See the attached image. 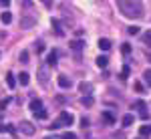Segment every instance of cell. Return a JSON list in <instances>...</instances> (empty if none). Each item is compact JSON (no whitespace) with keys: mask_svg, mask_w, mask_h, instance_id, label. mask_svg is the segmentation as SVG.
I'll list each match as a JSON object with an SVG mask.
<instances>
[{"mask_svg":"<svg viewBox=\"0 0 151 139\" xmlns=\"http://www.w3.org/2000/svg\"><path fill=\"white\" fill-rule=\"evenodd\" d=\"M6 85H8L10 89H14V87H16V79H14V75H12V73H8V75H6Z\"/></svg>","mask_w":151,"mask_h":139,"instance_id":"15","label":"cell"},{"mask_svg":"<svg viewBox=\"0 0 151 139\" xmlns=\"http://www.w3.org/2000/svg\"><path fill=\"white\" fill-rule=\"evenodd\" d=\"M135 91H143V85H141V83H135Z\"/></svg>","mask_w":151,"mask_h":139,"instance_id":"33","label":"cell"},{"mask_svg":"<svg viewBox=\"0 0 151 139\" xmlns=\"http://www.w3.org/2000/svg\"><path fill=\"white\" fill-rule=\"evenodd\" d=\"M35 117H36V119H47V111L40 109V111H36V113H35Z\"/></svg>","mask_w":151,"mask_h":139,"instance_id":"25","label":"cell"},{"mask_svg":"<svg viewBox=\"0 0 151 139\" xmlns=\"http://www.w3.org/2000/svg\"><path fill=\"white\" fill-rule=\"evenodd\" d=\"M143 42H145L147 46H151V30H149V32H145V35H143Z\"/></svg>","mask_w":151,"mask_h":139,"instance_id":"24","label":"cell"},{"mask_svg":"<svg viewBox=\"0 0 151 139\" xmlns=\"http://www.w3.org/2000/svg\"><path fill=\"white\" fill-rule=\"evenodd\" d=\"M60 139H77V135H75V133H70V131H67V133H63V135H60Z\"/></svg>","mask_w":151,"mask_h":139,"instance_id":"26","label":"cell"},{"mask_svg":"<svg viewBox=\"0 0 151 139\" xmlns=\"http://www.w3.org/2000/svg\"><path fill=\"white\" fill-rule=\"evenodd\" d=\"M20 63H28V50H22L20 53Z\"/></svg>","mask_w":151,"mask_h":139,"instance_id":"29","label":"cell"},{"mask_svg":"<svg viewBox=\"0 0 151 139\" xmlns=\"http://www.w3.org/2000/svg\"><path fill=\"white\" fill-rule=\"evenodd\" d=\"M121 53H123V55H129V53H131V45H127V42H125V45L121 46Z\"/></svg>","mask_w":151,"mask_h":139,"instance_id":"27","label":"cell"},{"mask_svg":"<svg viewBox=\"0 0 151 139\" xmlns=\"http://www.w3.org/2000/svg\"><path fill=\"white\" fill-rule=\"evenodd\" d=\"M127 32H129V35H139V26H129Z\"/></svg>","mask_w":151,"mask_h":139,"instance_id":"28","label":"cell"},{"mask_svg":"<svg viewBox=\"0 0 151 139\" xmlns=\"http://www.w3.org/2000/svg\"><path fill=\"white\" fill-rule=\"evenodd\" d=\"M4 129H6V125H4V127H2V125H0V133H2V131H4Z\"/></svg>","mask_w":151,"mask_h":139,"instance_id":"36","label":"cell"},{"mask_svg":"<svg viewBox=\"0 0 151 139\" xmlns=\"http://www.w3.org/2000/svg\"><path fill=\"white\" fill-rule=\"evenodd\" d=\"M18 129H20V133H24V135H32V133L36 131V127L30 123V121H20Z\"/></svg>","mask_w":151,"mask_h":139,"instance_id":"2","label":"cell"},{"mask_svg":"<svg viewBox=\"0 0 151 139\" xmlns=\"http://www.w3.org/2000/svg\"><path fill=\"white\" fill-rule=\"evenodd\" d=\"M52 28H55V32H57L58 36L65 35V30H63V26H60V22H58L57 18H52Z\"/></svg>","mask_w":151,"mask_h":139,"instance_id":"10","label":"cell"},{"mask_svg":"<svg viewBox=\"0 0 151 139\" xmlns=\"http://www.w3.org/2000/svg\"><path fill=\"white\" fill-rule=\"evenodd\" d=\"M30 109H32V111H40V109H42V101H40V99H32V101H30Z\"/></svg>","mask_w":151,"mask_h":139,"instance_id":"11","label":"cell"},{"mask_svg":"<svg viewBox=\"0 0 151 139\" xmlns=\"http://www.w3.org/2000/svg\"><path fill=\"white\" fill-rule=\"evenodd\" d=\"M143 79H145V83L151 87V69H147L145 73H143Z\"/></svg>","mask_w":151,"mask_h":139,"instance_id":"21","label":"cell"},{"mask_svg":"<svg viewBox=\"0 0 151 139\" xmlns=\"http://www.w3.org/2000/svg\"><path fill=\"white\" fill-rule=\"evenodd\" d=\"M8 103H10V99H8V97H4V99L0 101V111H4V107H6Z\"/></svg>","mask_w":151,"mask_h":139,"instance_id":"30","label":"cell"},{"mask_svg":"<svg viewBox=\"0 0 151 139\" xmlns=\"http://www.w3.org/2000/svg\"><path fill=\"white\" fill-rule=\"evenodd\" d=\"M6 131H8V133H16V129L12 127V125H6Z\"/></svg>","mask_w":151,"mask_h":139,"instance_id":"34","label":"cell"},{"mask_svg":"<svg viewBox=\"0 0 151 139\" xmlns=\"http://www.w3.org/2000/svg\"><path fill=\"white\" fill-rule=\"evenodd\" d=\"M35 46H36V53H42V50H45V42H42V40H38Z\"/></svg>","mask_w":151,"mask_h":139,"instance_id":"31","label":"cell"},{"mask_svg":"<svg viewBox=\"0 0 151 139\" xmlns=\"http://www.w3.org/2000/svg\"><path fill=\"white\" fill-rule=\"evenodd\" d=\"M97 45H99L101 50H109V48H111V40H109V38H99Z\"/></svg>","mask_w":151,"mask_h":139,"instance_id":"7","label":"cell"},{"mask_svg":"<svg viewBox=\"0 0 151 139\" xmlns=\"http://www.w3.org/2000/svg\"><path fill=\"white\" fill-rule=\"evenodd\" d=\"M131 123H133V115H125L123 117V125H125V127H129Z\"/></svg>","mask_w":151,"mask_h":139,"instance_id":"23","label":"cell"},{"mask_svg":"<svg viewBox=\"0 0 151 139\" xmlns=\"http://www.w3.org/2000/svg\"><path fill=\"white\" fill-rule=\"evenodd\" d=\"M73 121H75V117L70 115V113H67V111H63V113H60V117H58V127H63V125H70V123H73Z\"/></svg>","mask_w":151,"mask_h":139,"instance_id":"3","label":"cell"},{"mask_svg":"<svg viewBox=\"0 0 151 139\" xmlns=\"http://www.w3.org/2000/svg\"><path fill=\"white\" fill-rule=\"evenodd\" d=\"M58 85H60L63 89H69L70 85H73V81H70L69 77H65V75H60V77H58Z\"/></svg>","mask_w":151,"mask_h":139,"instance_id":"6","label":"cell"},{"mask_svg":"<svg viewBox=\"0 0 151 139\" xmlns=\"http://www.w3.org/2000/svg\"><path fill=\"white\" fill-rule=\"evenodd\" d=\"M79 89H81V93H85L83 97H91V93H93V83H85L83 81L81 85H79Z\"/></svg>","mask_w":151,"mask_h":139,"instance_id":"4","label":"cell"},{"mask_svg":"<svg viewBox=\"0 0 151 139\" xmlns=\"http://www.w3.org/2000/svg\"><path fill=\"white\" fill-rule=\"evenodd\" d=\"M129 75H131V69H129V65H125L123 71H121V79H127Z\"/></svg>","mask_w":151,"mask_h":139,"instance_id":"20","label":"cell"},{"mask_svg":"<svg viewBox=\"0 0 151 139\" xmlns=\"http://www.w3.org/2000/svg\"><path fill=\"white\" fill-rule=\"evenodd\" d=\"M38 81H40V85H48V73H47V69H38Z\"/></svg>","mask_w":151,"mask_h":139,"instance_id":"5","label":"cell"},{"mask_svg":"<svg viewBox=\"0 0 151 139\" xmlns=\"http://www.w3.org/2000/svg\"><path fill=\"white\" fill-rule=\"evenodd\" d=\"M83 45H85V42H81V40H73V42H70V48H73V50H81Z\"/></svg>","mask_w":151,"mask_h":139,"instance_id":"19","label":"cell"},{"mask_svg":"<svg viewBox=\"0 0 151 139\" xmlns=\"http://www.w3.org/2000/svg\"><path fill=\"white\" fill-rule=\"evenodd\" d=\"M117 6H119V10L123 12V16H127V18H141L143 16V4L137 2V0H131V2L123 0Z\"/></svg>","mask_w":151,"mask_h":139,"instance_id":"1","label":"cell"},{"mask_svg":"<svg viewBox=\"0 0 151 139\" xmlns=\"http://www.w3.org/2000/svg\"><path fill=\"white\" fill-rule=\"evenodd\" d=\"M81 103H83V107H93L95 99H93V97H83V99H81Z\"/></svg>","mask_w":151,"mask_h":139,"instance_id":"17","label":"cell"},{"mask_svg":"<svg viewBox=\"0 0 151 139\" xmlns=\"http://www.w3.org/2000/svg\"><path fill=\"white\" fill-rule=\"evenodd\" d=\"M45 139H52V137H45Z\"/></svg>","mask_w":151,"mask_h":139,"instance_id":"37","label":"cell"},{"mask_svg":"<svg viewBox=\"0 0 151 139\" xmlns=\"http://www.w3.org/2000/svg\"><path fill=\"white\" fill-rule=\"evenodd\" d=\"M47 63L50 65V67H55V65H57V50H50V53H48Z\"/></svg>","mask_w":151,"mask_h":139,"instance_id":"13","label":"cell"},{"mask_svg":"<svg viewBox=\"0 0 151 139\" xmlns=\"http://www.w3.org/2000/svg\"><path fill=\"white\" fill-rule=\"evenodd\" d=\"M139 135H141V139H143V137H149V135H151V125H141Z\"/></svg>","mask_w":151,"mask_h":139,"instance_id":"12","label":"cell"},{"mask_svg":"<svg viewBox=\"0 0 151 139\" xmlns=\"http://www.w3.org/2000/svg\"><path fill=\"white\" fill-rule=\"evenodd\" d=\"M101 117H103V121H105V123H109V125H113V123H115V117L111 115L109 111H103V113H101Z\"/></svg>","mask_w":151,"mask_h":139,"instance_id":"9","label":"cell"},{"mask_svg":"<svg viewBox=\"0 0 151 139\" xmlns=\"http://www.w3.org/2000/svg\"><path fill=\"white\" fill-rule=\"evenodd\" d=\"M0 121H2V115H0Z\"/></svg>","mask_w":151,"mask_h":139,"instance_id":"38","label":"cell"},{"mask_svg":"<svg viewBox=\"0 0 151 139\" xmlns=\"http://www.w3.org/2000/svg\"><path fill=\"white\" fill-rule=\"evenodd\" d=\"M35 24H36L35 18H22V20H20V28H30V26H35Z\"/></svg>","mask_w":151,"mask_h":139,"instance_id":"8","label":"cell"},{"mask_svg":"<svg viewBox=\"0 0 151 139\" xmlns=\"http://www.w3.org/2000/svg\"><path fill=\"white\" fill-rule=\"evenodd\" d=\"M141 119H149V113L147 111H141Z\"/></svg>","mask_w":151,"mask_h":139,"instance_id":"35","label":"cell"},{"mask_svg":"<svg viewBox=\"0 0 151 139\" xmlns=\"http://www.w3.org/2000/svg\"><path fill=\"white\" fill-rule=\"evenodd\" d=\"M0 18H2V22H4V24H10L12 14H10V12H2V16H0Z\"/></svg>","mask_w":151,"mask_h":139,"instance_id":"18","label":"cell"},{"mask_svg":"<svg viewBox=\"0 0 151 139\" xmlns=\"http://www.w3.org/2000/svg\"><path fill=\"white\" fill-rule=\"evenodd\" d=\"M18 81H20V85H28L30 75H28V73H20V75H18Z\"/></svg>","mask_w":151,"mask_h":139,"instance_id":"16","label":"cell"},{"mask_svg":"<svg viewBox=\"0 0 151 139\" xmlns=\"http://www.w3.org/2000/svg\"><path fill=\"white\" fill-rule=\"evenodd\" d=\"M133 107H135V109H141V111H145V107H147V105H145V101H135Z\"/></svg>","mask_w":151,"mask_h":139,"instance_id":"22","label":"cell"},{"mask_svg":"<svg viewBox=\"0 0 151 139\" xmlns=\"http://www.w3.org/2000/svg\"><path fill=\"white\" fill-rule=\"evenodd\" d=\"M107 65H109V58L105 57V55H103V57H99V58H97V67H99V69H105Z\"/></svg>","mask_w":151,"mask_h":139,"instance_id":"14","label":"cell"},{"mask_svg":"<svg viewBox=\"0 0 151 139\" xmlns=\"http://www.w3.org/2000/svg\"><path fill=\"white\" fill-rule=\"evenodd\" d=\"M81 125H83V127H87V125H89V119H87V117H83V119H81Z\"/></svg>","mask_w":151,"mask_h":139,"instance_id":"32","label":"cell"}]
</instances>
